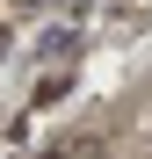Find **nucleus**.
<instances>
[{
	"mask_svg": "<svg viewBox=\"0 0 152 159\" xmlns=\"http://www.w3.org/2000/svg\"><path fill=\"white\" fill-rule=\"evenodd\" d=\"M72 159H101V145H94V138H87V145H72Z\"/></svg>",
	"mask_w": 152,
	"mask_h": 159,
	"instance_id": "obj_1",
	"label": "nucleus"
},
{
	"mask_svg": "<svg viewBox=\"0 0 152 159\" xmlns=\"http://www.w3.org/2000/svg\"><path fill=\"white\" fill-rule=\"evenodd\" d=\"M44 159H58V152H44Z\"/></svg>",
	"mask_w": 152,
	"mask_h": 159,
	"instance_id": "obj_2",
	"label": "nucleus"
}]
</instances>
